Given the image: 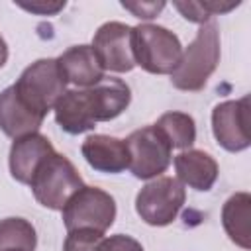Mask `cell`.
Wrapping results in <instances>:
<instances>
[{"label":"cell","mask_w":251,"mask_h":251,"mask_svg":"<svg viewBox=\"0 0 251 251\" xmlns=\"http://www.w3.org/2000/svg\"><path fill=\"white\" fill-rule=\"evenodd\" d=\"M220 63V31L218 24L210 20L196 31L192 43L182 51L178 67L171 73L175 88L184 92H198L206 86L208 78Z\"/></svg>","instance_id":"obj_1"},{"label":"cell","mask_w":251,"mask_h":251,"mask_svg":"<svg viewBox=\"0 0 251 251\" xmlns=\"http://www.w3.org/2000/svg\"><path fill=\"white\" fill-rule=\"evenodd\" d=\"M31 192L35 200L49 210H63L69 198L84 186L82 176L75 165L61 153L49 155L35 171L31 182Z\"/></svg>","instance_id":"obj_3"},{"label":"cell","mask_w":251,"mask_h":251,"mask_svg":"<svg viewBox=\"0 0 251 251\" xmlns=\"http://www.w3.org/2000/svg\"><path fill=\"white\" fill-rule=\"evenodd\" d=\"M161 135L169 141L173 149H190L196 141V124L190 114L184 112H165L153 124Z\"/></svg>","instance_id":"obj_18"},{"label":"cell","mask_w":251,"mask_h":251,"mask_svg":"<svg viewBox=\"0 0 251 251\" xmlns=\"http://www.w3.org/2000/svg\"><path fill=\"white\" fill-rule=\"evenodd\" d=\"M135 65L151 75H171L182 57L180 39L157 24H139L131 29Z\"/></svg>","instance_id":"obj_2"},{"label":"cell","mask_w":251,"mask_h":251,"mask_svg":"<svg viewBox=\"0 0 251 251\" xmlns=\"http://www.w3.org/2000/svg\"><path fill=\"white\" fill-rule=\"evenodd\" d=\"M239 0H186V2H173V6L180 12V16L194 24H208L212 16L226 14L237 8Z\"/></svg>","instance_id":"obj_20"},{"label":"cell","mask_w":251,"mask_h":251,"mask_svg":"<svg viewBox=\"0 0 251 251\" xmlns=\"http://www.w3.org/2000/svg\"><path fill=\"white\" fill-rule=\"evenodd\" d=\"M96 251H143V245L129 235L118 233V235L102 237Z\"/></svg>","instance_id":"obj_22"},{"label":"cell","mask_w":251,"mask_h":251,"mask_svg":"<svg viewBox=\"0 0 251 251\" xmlns=\"http://www.w3.org/2000/svg\"><path fill=\"white\" fill-rule=\"evenodd\" d=\"M104 233L92 229H73L67 233L63 251H96Z\"/></svg>","instance_id":"obj_21"},{"label":"cell","mask_w":251,"mask_h":251,"mask_svg":"<svg viewBox=\"0 0 251 251\" xmlns=\"http://www.w3.org/2000/svg\"><path fill=\"white\" fill-rule=\"evenodd\" d=\"M88 90L94 102L96 122H110L118 118L131 102L129 86L116 76H104L100 82H96Z\"/></svg>","instance_id":"obj_16"},{"label":"cell","mask_w":251,"mask_h":251,"mask_svg":"<svg viewBox=\"0 0 251 251\" xmlns=\"http://www.w3.org/2000/svg\"><path fill=\"white\" fill-rule=\"evenodd\" d=\"M55 120L63 131L78 135L96 127V110L88 88L67 90L53 108Z\"/></svg>","instance_id":"obj_11"},{"label":"cell","mask_w":251,"mask_h":251,"mask_svg":"<svg viewBox=\"0 0 251 251\" xmlns=\"http://www.w3.org/2000/svg\"><path fill=\"white\" fill-rule=\"evenodd\" d=\"M57 65L63 78L80 88H90L104 78V69L100 67L90 45L69 47L57 57Z\"/></svg>","instance_id":"obj_14"},{"label":"cell","mask_w":251,"mask_h":251,"mask_svg":"<svg viewBox=\"0 0 251 251\" xmlns=\"http://www.w3.org/2000/svg\"><path fill=\"white\" fill-rule=\"evenodd\" d=\"M124 141L127 145V155H129L127 169L135 178L141 180L157 178L161 173L169 169L173 147L155 126L139 127L131 131Z\"/></svg>","instance_id":"obj_7"},{"label":"cell","mask_w":251,"mask_h":251,"mask_svg":"<svg viewBox=\"0 0 251 251\" xmlns=\"http://www.w3.org/2000/svg\"><path fill=\"white\" fill-rule=\"evenodd\" d=\"M184 186L176 178L157 176L137 192L135 212L145 224L163 227L176 220L180 208L184 206Z\"/></svg>","instance_id":"obj_6"},{"label":"cell","mask_w":251,"mask_h":251,"mask_svg":"<svg viewBox=\"0 0 251 251\" xmlns=\"http://www.w3.org/2000/svg\"><path fill=\"white\" fill-rule=\"evenodd\" d=\"M43 120V116L33 112L18 96L14 84L0 92V129L8 137L18 139L27 133H35L41 127Z\"/></svg>","instance_id":"obj_13"},{"label":"cell","mask_w":251,"mask_h":251,"mask_svg":"<svg viewBox=\"0 0 251 251\" xmlns=\"http://www.w3.org/2000/svg\"><path fill=\"white\" fill-rule=\"evenodd\" d=\"M16 4L37 16H55L65 8V0H31V2H16Z\"/></svg>","instance_id":"obj_24"},{"label":"cell","mask_w":251,"mask_h":251,"mask_svg":"<svg viewBox=\"0 0 251 251\" xmlns=\"http://www.w3.org/2000/svg\"><path fill=\"white\" fill-rule=\"evenodd\" d=\"M131 29V25L122 22H106L98 27L90 47L104 71L129 73L135 67Z\"/></svg>","instance_id":"obj_9"},{"label":"cell","mask_w":251,"mask_h":251,"mask_svg":"<svg viewBox=\"0 0 251 251\" xmlns=\"http://www.w3.org/2000/svg\"><path fill=\"white\" fill-rule=\"evenodd\" d=\"M53 153H55V149H53L51 141L45 135H41L39 131L18 137V139H14V143L10 147V157H8L10 175L18 182L29 184L37 167Z\"/></svg>","instance_id":"obj_10"},{"label":"cell","mask_w":251,"mask_h":251,"mask_svg":"<svg viewBox=\"0 0 251 251\" xmlns=\"http://www.w3.org/2000/svg\"><path fill=\"white\" fill-rule=\"evenodd\" d=\"M61 212L67 231L92 229L104 233L116 220V200L106 190L84 184L69 198Z\"/></svg>","instance_id":"obj_5"},{"label":"cell","mask_w":251,"mask_h":251,"mask_svg":"<svg viewBox=\"0 0 251 251\" xmlns=\"http://www.w3.org/2000/svg\"><path fill=\"white\" fill-rule=\"evenodd\" d=\"M8 61V45L4 41V37L0 35V69L4 67V63Z\"/></svg>","instance_id":"obj_25"},{"label":"cell","mask_w":251,"mask_h":251,"mask_svg":"<svg viewBox=\"0 0 251 251\" xmlns=\"http://www.w3.org/2000/svg\"><path fill=\"white\" fill-rule=\"evenodd\" d=\"M176 180L186 184L198 192H208L218 178V163L216 159L200 149H186L175 157Z\"/></svg>","instance_id":"obj_15"},{"label":"cell","mask_w":251,"mask_h":251,"mask_svg":"<svg viewBox=\"0 0 251 251\" xmlns=\"http://www.w3.org/2000/svg\"><path fill=\"white\" fill-rule=\"evenodd\" d=\"M35 227L24 218L0 220V251H35Z\"/></svg>","instance_id":"obj_19"},{"label":"cell","mask_w":251,"mask_h":251,"mask_svg":"<svg viewBox=\"0 0 251 251\" xmlns=\"http://www.w3.org/2000/svg\"><path fill=\"white\" fill-rule=\"evenodd\" d=\"M122 8H126L127 12H131L135 18L139 20H153L163 8H165V2L159 0H137V2H122Z\"/></svg>","instance_id":"obj_23"},{"label":"cell","mask_w":251,"mask_h":251,"mask_svg":"<svg viewBox=\"0 0 251 251\" xmlns=\"http://www.w3.org/2000/svg\"><path fill=\"white\" fill-rule=\"evenodd\" d=\"M212 131L220 147L239 153L251 145V114L249 96L220 102L212 110Z\"/></svg>","instance_id":"obj_8"},{"label":"cell","mask_w":251,"mask_h":251,"mask_svg":"<svg viewBox=\"0 0 251 251\" xmlns=\"http://www.w3.org/2000/svg\"><path fill=\"white\" fill-rule=\"evenodd\" d=\"M249 218H251L249 192H235L222 206V226H224L227 237L245 251L251 249Z\"/></svg>","instance_id":"obj_17"},{"label":"cell","mask_w":251,"mask_h":251,"mask_svg":"<svg viewBox=\"0 0 251 251\" xmlns=\"http://www.w3.org/2000/svg\"><path fill=\"white\" fill-rule=\"evenodd\" d=\"M80 153L86 159V163L98 173L118 175L126 171L129 165L126 141L104 133L88 135L80 145Z\"/></svg>","instance_id":"obj_12"},{"label":"cell","mask_w":251,"mask_h":251,"mask_svg":"<svg viewBox=\"0 0 251 251\" xmlns=\"http://www.w3.org/2000/svg\"><path fill=\"white\" fill-rule=\"evenodd\" d=\"M18 96L39 116H47L57 100L67 92V80L63 78L57 59H37L24 69L14 84Z\"/></svg>","instance_id":"obj_4"}]
</instances>
